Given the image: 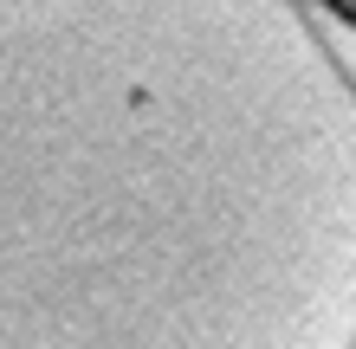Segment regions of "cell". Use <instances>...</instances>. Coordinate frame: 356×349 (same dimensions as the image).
<instances>
[{
	"instance_id": "obj_1",
	"label": "cell",
	"mask_w": 356,
	"mask_h": 349,
	"mask_svg": "<svg viewBox=\"0 0 356 349\" xmlns=\"http://www.w3.org/2000/svg\"><path fill=\"white\" fill-rule=\"evenodd\" d=\"M0 349H356V19L0 0Z\"/></svg>"
}]
</instances>
